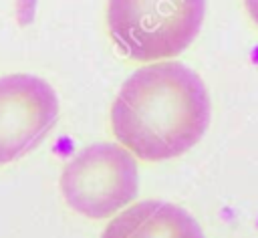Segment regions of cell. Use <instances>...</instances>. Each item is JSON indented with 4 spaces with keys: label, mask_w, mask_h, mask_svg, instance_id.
Returning a JSON list of instances; mask_svg holds the SVG:
<instances>
[{
    "label": "cell",
    "mask_w": 258,
    "mask_h": 238,
    "mask_svg": "<svg viewBox=\"0 0 258 238\" xmlns=\"http://www.w3.org/2000/svg\"><path fill=\"white\" fill-rule=\"evenodd\" d=\"M210 117L212 103L202 77L177 61L133 71L111 107L119 145L145 161L173 159L191 149Z\"/></svg>",
    "instance_id": "cell-1"
},
{
    "label": "cell",
    "mask_w": 258,
    "mask_h": 238,
    "mask_svg": "<svg viewBox=\"0 0 258 238\" xmlns=\"http://www.w3.org/2000/svg\"><path fill=\"white\" fill-rule=\"evenodd\" d=\"M206 0H109L107 26L117 48L141 63L181 54L198 36Z\"/></svg>",
    "instance_id": "cell-2"
},
{
    "label": "cell",
    "mask_w": 258,
    "mask_h": 238,
    "mask_svg": "<svg viewBox=\"0 0 258 238\" xmlns=\"http://www.w3.org/2000/svg\"><path fill=\"white\" fill-rule=\"evenodd\" d=\"M60 192L77 214L109 218L129 206L139 192L135 155L119 143H93L64 165Z\"/></svg>",
    "instance_id": "cell-3"
},
{
    "label": "cell",
    "mask_w": 258,
    "mask_h": 238,
    "mask_svg": "<svg viewBox=\"0 0 258 238\" xmlns=\"http://www.w3.org/2000/svg\"><path fill=\"white\" fill-rule=\"evenodd\" d=\"M58 117V97L40 77L28 73L0 77V163L32 151Z\"/></svg>",
    "instance_id": "cell-4"
},
{
    "label": "cell",
    "mask_w": 258,
    "mask_h": 238,
    "mask_svg": "<svg viewBox=\"0 0 258 238\" xmlns=\"http://www.w3.org/2000/svg\"><path fill=\"white\" fill-rule=\"evenodd\" d=\"M101 238H206L198 220L183 208L163 202L145 200L117 214Z\"/></svg>",
    "instance_id": "cell-5"
},
{
    "label": "cell",
    "mask_w": 258,
    "mask_h": 238,
    "mask_svg": "<svg viewBox=\"0 0 258 238\" xmlns=\"http://www.w3.org/2000/svg\"><path fill=\"white\" fill-rule=\"evenodd\" d=\"M244 6L250 14V18L254 20V24L258 26V0H244Z\"/></svg>",
    "instance_id": "cell-6"
}]
</instances>
